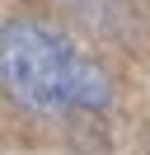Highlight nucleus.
<instances>
[{"label":"nucleus","mask_w":150,"mask_h":155,"mask_svg":"<svg viewBox=\"0 0 150 155\" xmlns=\"http://www.w3.org/2000/svg\"><path fill=\"white\" fill-rule=\"evenodd\" d=\"M0 75L14 104L33 113H75L112 104V80L56 28L38 19H9L0 33Z\"/></svg>","instance_id":"1"}]
</instances>
